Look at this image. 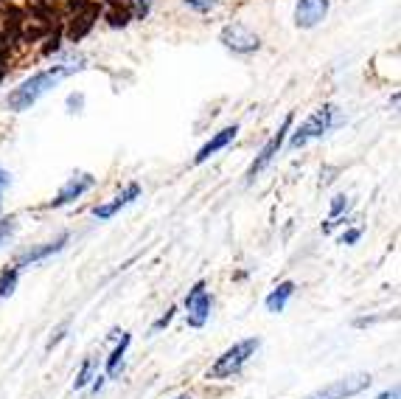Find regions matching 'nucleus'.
<instances>
[{"label":"nucleus","instance_id":"f257e3e1","mask_svg":"<svg viewBox=\"0 0 401 399\" xmlns=\"http://www.w3.org/2000/svg\"><path fill=\"white\" fill-rule=\"evenodd\" d=\"M84 65H79V62H62V65H53V68H45V71H37L34 76H28L25 82H20L12 93H9V99H6V107L12 110V113H23V110H31L34 107L45 93H51V90L65 79V76H71V73H76V71H82Z\"/></svg>","mask_w":401,"mask_h":399},{"label":"nucleus","instance_id":"f03ea898","mask_svg":"<svg viewBox=\"0 0 401 399\" xmlns=\"http://www.w3.org/2000/svg\"><path fill=\"white\" fill-rule=\"evenodd\" d=\"M261 349V337H244V341L233 343L230 349H225L216 363L208 368V380H233L241 374V368L250 363V357H256V352Z\"/></svg>","mask_w":401,"mask_h":399},{"label":"nucleus","instance_id":"7ed1b4c3","mask_svg":"<svg viewBox=\"0 0 401 399\" xmlns=\"http://www.w3.org/2000/svg\"><path fill=\"white\" fill-rule=\"evenodd\" d=\"M337 121H339V107H337V104H323V107H317L292 135H287V146H289V149H300V146H306V144H312L315 138H323L326 133H331V130L337 127Z\"/></svg>","mask_w":401,"mask_h":399},{"label":"nucleus","instance_id":"20e7f679","mask_svg":"<svg viewBox=\"0 0 401 399\" xmlns=\"http://www.w3.org/2000/svg\"><path fill=\"white\" fill-rule=\"evenodd\" d=\"M292 124H295V113H287L284 115V121H281V127H278L275 133H272V138L258 149V155H256V161L250 163V169H247V174H244V180L247 183H253L272 161H275V155H278V152H281L284 149V144H287V135L292 133Z\"/></svg>","mask_w":401,"mask_h":399},{"label":"nucleus","instance_id":"39448f33","mask_svg":"<svg viewBox=\"0 0 401 399\" xmlns=\"http://www.w3.org/2000/svg\"><path fill=\"white\" fill-rule=\"evenodd\" d=\"M182 306H185V321H189L191 329H202L210 318V310H213V298L208 293V284L205 282H197L189 293L182 298Z\"/></svg>","mask_w":401,"mask_h":399},{"label":"nucleus","instance_id":"423d86ee","mask_svg":"<svg viewBox=\"0 0 401 399\" xmlns=\"http://www.w3.org/2000/svg\"><path fill=\"white\" fill-rule=\"evenodd\" d=\"M219 43L233 54H253L261 48V37L244 23H228L219 32Z\"/></svg>","mask_w":401,"mask_h":399},{"label":"nucleus","instance_id":"0eeeda50","mask_svg":"<svg viewBox=\"0 0 401 399\" xmlns=\"http://www.w3.org/2000/svg\"><path fill=\"white\" fill-rule=\"evenodd\" d=\"M93 186H96V177H93L90 172H76V174H71L65 183H62V189H59L42 208H65V205H71L73 200H79L82 194H87Z\"/></svg>","mask_w":401,"mask_h":399},{"label":"nucleus","instance_id":"6e6552de","mask_svg":"<svg viewBox=\"0 0 401 399\" xmlns=\"http://www.w3.org/2000/svg\"><path fill=\"white\" fill-rule=\"evenodd\" d=\"M68 242H71V233L65 231V233H59L56 239H51V242H42V244H37V248H28V251H23V253L14 256V267L23 270V267H31V264H40V262H45L48 256L59 253Z\"/></svg>","mask_w":401,"mask_h":399},{"label":"nucleus","instance_id":"1a4fd4ad","mask_svg":"<svg viewBox=\"0 0 401 399\" xmlns=\"http://www.w3.org/2000/svg\"><path fill=\"white\" fill-rule=\"evenodd\" d=\"M367 385H370V374H354V377H343V380L326 385L323 391H317L308 399H348V396L362 394Z\"/></svg>","mask_w":401,"mask_h":399},{"label":"nucleus","instance_id":"9d476101","mask_svg":"<svg viewBox=\"0 0 401 399\" xmlns=\"http://www.w3.org/2000/svg\"><path fill=\"white\" fill-rule=\"evenodd\" d=\"M331 3L328 0H297L295 3V25L297 28H317L328 17Z\"/></svg>","mask_w":401,"mask_h":399},{"label":"nucleus","instance_id":"9b49d317","mask_svg":"<svg viewBox=\"0 0 401 399\" xmlns=\"http://www.w3.org/2000/svg\"><path fill=\"white\" fill-rule=\"evenodd\" d=\"M141 197V186H138V183H130V186H123V192L121 194H115L110 203H101V205H96V208H93L90 214H93V217H96V220H112L115 217V214L121 211V208H127V205H132L135 200Z\"/></svg>","mask_w":401,"mask_h":399},{"label":"nucleus","instance_id":"f8f14e48","mask_svg":"<svg viewBox=\"0 0 401 399\" xmlns=\"http://www.w3.org/2000/svg\"><path fill=\"white\" fill-rule=\"evenodd\" d=\"M236 135H239V124H230V127H225V130H219L216 133L205 146H199V152L194 155V166H202L205 161H210L216 152H222L225 146H230L233 141H236Z\"/></svg>","mask_w":401,"mask_h":399},{"label":"nucleus","instance_id":"ddd939ff","mask_svg":"<svg viewBox=\"0 0 401 399\" xmlns=\"http://www.w3.org/2000/svg\"><path fill=\"white\" fill-rule=\"evenodd\" d=\"M130 343H132V334H130V332H118V346L110 352L107 365H104V377H107V380H118V377L123 374V360H127Z\"/></svg>","mask_w":401,"mask_h":399},{"label":"nucleus","instance_id":"4468645a","mask_svg":"<svg viewBox=\"0 0 401 399\" xmlns=\"http://www.w3.org/2000/svg\"><path fill=\"white\" fill-rule=\"evenodd\" d=\"M295 290H297V284L295 282H281L278 284L267 298H264V306H267V312H272V315H278V312H284L287 310V304L292 301V295H295Z\"/></svg>","mask_w":401,"mask_h":399},{"label":"nucleus","instance_id":"2eb2a0df","mask_svg":"<svg viewBox=\"0 0 401 399\" xmlns=\"http://www.w3.org/2000/svg\"><path fill=\"white\" fill-rule=\"evenodd\" d=\"M96 374H99V363H96V357H87V360L82 363V368H79L76 380H73V388H76V391L87 388V385L93 383V377H96Z\"/></svg>","mask_w":401,"mask_h":399},{"label":"nucleus","instance_id":"dca6fc26","mask_svg":"<svg viewBox=\"0 0 401 399\" xmlns=\"http://www.w3.org/2000/svg\"><path fill=\"white\" fill-rule=\"evenodd\" d=\"M17 282H20V270L14 264L0 270V298H12L17 290Z\"/></svg>","mask_w":401,"mask_h":399},{"label":"nucleus","instance_id":"f3484780","mask_svg":"<svg viewBox=\"0 0 401 399\" xmlns=\"http://www.w3.org/2000/svg\"><path fill=\"white\" fill-rule=\"evenodd\" d=\"M17 233V220L14 217H0V244H6Z\"/></svg>","mask_w":401,"mask_h":399},{"label":"nucleus","instance_id":"a211bd4d","mask_svg":"<svg viewBox=\"0 0 401 399\" xmlns=\"http://www.w3.org/2000/svg\"><path fill=\"white\" fill-rule=\"evenodd\" d=\"M182 3L189 6V9H194L197 14H208V12L216 9V3H219V0H182Z\"/></svg>","mask_w":401,"mask_h":399},{"label":"nucleus","instance_id":"6ab92c4d","mask_svg":"<svg viewBox=\"0 0 401 399\" xmlns=\"http://www.w3.org/2000/svg\"><path fill=\"white\" fill-rule=\"evenodd\" d=\"M174 312H177V306H169V310H166V312H163V315H160L158 321H154V323H151V329H149V332L154 334V332H160V329H166V326H169V323L174 321Z\"/></svg>","mask_w":401,"mask_h":399},{"label":"nucleus","instance_id":"aec40b11","mask_svg":"<svg viewBox=\"0 0 401 399\" xmlns=\"http://www.w3.org/2000/svg\"><path fill=\"white\" fill-rule=\"evenodd\" d=\"M149 12H151V0H132V14H135L138 20L149 17Z\"/></svg>","mask_w":401,"mask_h":399},{"label":"nucleus","instance_id":"412c9836","mask_svg":"<svg viewBox=\"0 0 401 399\" xmlns=\"http://www.w3.org/2000/svg\"><path fill=\"white\" fill-rule=\"evenodd\" d=\"M9 186H12V174H9V169L0 166V214H3V194Z\"/></svg>","mask_w":401,"mask_h":399},{"label":"nucleus","instance_id":"4be33fe9","mask_svg":"<svg viewBox=\"0 0 401 399\" xmlns=\"http://www.w3.org/2000/svg\"><path fill=\"white\" fill-rule=\"evenodd\" d=\"M82 107H84V93L68 96V113H82Z\"/></svg>","mask_w":401,"mask_h":399},{"label":"nucleus","instance_id":"5701e85b","mask_svg":"<svg viewBox=\"0 0 401 399\" xmlns=\"http://www.w3.org/2000/svg\"><path fill=\"white\" fill-rule=\"evenodd\" d=\"M65 332H68V321H65V323H62V326H59V329L53 332V337H51V341H48V346H45V349L51 352V349H53V346H56V343L62 341V337H65Z\"/></svg>","mask_w":401,"mask_h":399},{"label":"nucleus","instance_id":"b1692460","mask_svg":"<svg viewBox=\"0 0 401 399\" xmlns=\"http://www.w3.org/2000/svg\"><path fill=\"white\" fill-rule=\"evenodd\" d=\"M359 236H362V231H359V228H354V231H348V233L339 236V244H354Z\"/></svg>","mask_w":401,"mask_h":399},{"label":"nucleus","instance_id":"393cba45","mask_svg":"<svg viewBox=\"0 0 401 399\" xmlns=\"http://www.w3.org/2000/svg\"><path fill=\"white\" fill-rule=\"evenodd\" d=\"M104 383H107L104 374H96V377H93V383H90V385H93V394H99V391L104 388Z\"/></svg>","mask_w":401,"mask_h":399},{"label":"nucleus","instance_id":"a878e982","mask_svg":"<svg viewBox=\"0 0 401 399\" xmlns=\"http://www.w3.org/2000/svg\"><path fill=\"white\" fill-rule=\"evenodd\" d=\"M376 399H401V394H398V388H390V391H382Z\"/></svg>","mask_w":401,"mask_h":399},{"label":"nucleus","instance_id":"bb28decb","mask_svg":"<svg viewBox=\"0 0 401 399\" xmlns=\"http://www.w3.org/2000/svg\"><path fill=\"white\" fill-rule=\"evenodd\" d=\"M174 399H191V396H189V394H180V396H174Z\"/></svg>","mask_w":401,"mask_h":399}]
</instances>
